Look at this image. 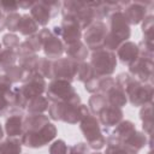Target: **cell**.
<instances>
[{
    "instance_id": "obj_1",
    "label": "cell",
    "mask_w": 154,
    "mask_h": 154,
    "mask_svg": "<svg viewBox=\"0 0 154 154\" xmlns=\"http://www.w3.org/2000/svg\"><path fill=\"white\" fill-rule=\"evenodd\" d=\"M57 128L49 123L47 116L42 113H30L23 118L22 144L30 148H40L54 140Z\"/></svg>"
},
{
    "instance_id": "obj_2",
    "label": "cell",
    "mask_w": 154,
    "mask_h": 154,
    "mask_svg": "<svg viewBox=\"0 0 154 154\" xmlns=\"http://www.w3.org/2000/svg\"><path fill=\"white\" fill-rule=\"evenodd\" d=\"M89 113V109L85 105L81 103V97L76 93L66 101L52 102L48 106L49 118L53 120H63L69 124H76Z\"/></svg>"
},
{
    "instance_id": "obj_3",
    "label": "cell",
    "mask_w": 154,
    "mask_h": 154,
    "mask_svg": "<svg viewBox=\"0 0 154 154\" xmlns=\"http://www.w3.org/2000/svg\"><path fill=\"white\" fill-rule=\"evenodd\" d=\"M116 84L119 85L125 95L129 99L132 106H144L147 103H152L153 99V87L152 84L141 83L129 73H119L114 79Z\"/></svg>"
},
{
    "instance_id": "obj_4",
    "label": "cell",
    "mask_w": 154,
    "mask_h": 154,
    "mask_svg": "<svg viewBox=\"0 0 154 154\" xmlns=\"http://www.w3.org/2000/svg\"><path fill=\"white\" fill-rule=\"evenodd\" d=\"M89 64L91 65L95 76L107 77L112 75L117 67V57L113 52L102 47L100 49L93 51Z\"/></svg>"
},
{
    "instance_id": "obj_5",
    "label": "cell",
    "mask_w": 154,
    "mask_h": 154,
    "mask_svg": "<svg viewBox=\"0 0 154 154\" xmlns=\"http://www.w3.org/2000/svg\"><path fill=\"white\" fill-rule=\"evenodd\" d=\"M81 131L83 132L87 144L93 149H101L106 144V140L101 132L99 120L95 116L88 113L81 119Z\"/></svg>"
},
{
    "instance_id": "obj_6",
    "label": "cell",
    "mask_w": 154,
    "mask_h": 154,
    "mask_svg": "<svg viewBox=\"0 0 154 154\" xmlns=\"http://www.w3.org/2000/svg\"><path fill=\"white\" fill-rule=\"evenodd\" d=\"M61 6L60 1H35L30 8V16L37 25H46Z\"/></svg>"
},
{
    "instance_id": "obj_7",
    "label": "cell",
    "mask_w": 154,
    "mask_h": 154,
    "mask_svg": "<svg viewBox=\"0 0 154 154\" xmlns=\"http://www.w3.org/2000/svg\"><path fill=\"white\" fill-rule=\"evenodd\" d=\"M107 35V26L102 20H94L84 32V41L87 48L93 51L100 49L103 47V41Z\"/></svg>"
},
{
    "instance_id": "obj_8",
    "label": "cell",
    "mask_w": 154,
    "mask_h": 154,
    "mask_svg": "<svg viewBox=\"0 0 154 154\" xmlns=\"http://www.w3.org/2000/svg\"><path fill=\"white\" fill-rule=\"evenodd\" d=\"M76 91L70 82L65 79H53L46 90L47 99L52 102H61L75 95Z\"/></svg>"
},
{
    "instance_id": "obj_9",
    "label": "cell",
    "mask_w": 154,
    "mask_h": 154,
    "mask_svg": "<svg viewBox=\"0 0 154 154\" xmlns=\"http://www.w3.org/2000/svg\"><path fill=\"white\" fill-rule=\"evenodd\" d=\"M37 35L45 54L48 58H60L64 52V45L61 40L48 29H42Z\"/></svg>"
},
{
    "instance_id": "obj_10",
    "label": "cell",
    "mask_w": 154,
    "mask_h": 154,
    "mask_svg": "<svg viewBox=\"0 0 154 154\" xmlns=\"http://www.w3.org/2000/svg\"><path fill=\"white\" fill-rule=\"evenodd\" d=\"M78 63L69 58H60L52 61V78L53 79H65L71 83L76 77Z\"/></svg>"
},
{
    "instance_id": "obj_11",
    "label": "cell",
    "mask_w": 154,
    "mask_h": 154,
    "mask_svg": "<svg viewBox=\"0 0 154 154\" xmlns=\"http://www.w3.org/2000/svg\"><path fill=\"white\" fill-rule=\"evenodd\" d=\"M129 71L134 76L135 79H137L141 83H149L152 84L153 78V59H147L143 57H140L129 65Z\"/></svg>"
},
{
    "instance_id": "obj_12",
    "label": "cell",
    "mask_w": 154,
    "mask_h": 154,
    "mask_svg": "<svg viewBox=\"0 0 154 154\" xmlns=\"http://www.w3.org/2000/svg\"><path fill=\"white\" fill-rule=\"evenodd\" d=\"M52 32L58 36L59 38H63L65 45H70L77 41H81V28L77 22L75 20H67L63 19V23L60 26H54Z\"/></svg>"
},
{
    "instance_id": "obj_13",
    "label": "cell",
    "mask_w": 154,
    "mask_h": 154,
    "mask_svg": "<svg viewBox=\"0 0 154 154\" xmlns=\"http://www.w3.org/2000/svg\"><path fill=\"white\" fill-rule=\"evenodd\" d=\"M46 81L40 73H34L31 77H29L26 81L23 82V85L19 87L20 93L29 102L31 99L42 95V93L46 90Z\"/></svg>"
},
{
    "instance_id": "obj_14",
    "label": "cell",
    "mask_w": 154,
    "mask_h": 154,
    "mask_svg": "<svg viewBox=\"0 0 154 154\" xmlns=\"http://www.w3.org/2000/svg\"><path fill=\"white\" fill-rule=\"evenodd\" d=\"M136 131L135 124L130 120H122L114 128V130L106 138L107 146H122V143Z\"/></svg>"
},
{
    "instance_id": "obj_15",
    "label": "cell",
    "mask_w": 154,
    "mask_h": 154,
    "mask_svg": "<svg viewBox=\"0 0 154 154\" xmlns=\"http://www.w3.org/2000/svg\"><path fill=\"white\" fill-rule=\"evenodd\" d=\"M109 32L118 37L122 42H125L130 37V25L122 11L114 12L109 16Z\"/></svg>"
},
{
    "instance_id": "obj_16",
    "label": "cell",
    "mask_w": 154,
    "mask_h": 154,
    "mask_svg": "<svg viewBox=\"0 0 154 154\" xmlns=\"http://www.w3.org/2000/svg\"><path fill=\"white\" fill-rule=\"evenodd\" d=\"M150 2H141V1H134V2H128L125 4V7L123 8L124 17L128 20L129 24H138L144 19L146 11H147V5Z\"/></svg>"
},
{
    "instance_id": "obj_17",
    "label": "cell",
    "mask_w": 154,
    "mask_h": 154,
    "mask_svg": "<svg viewBox=\"0 0 154 154\" xmlns=\"http://www.w3.org/2000/svg\"><path fill=\"white\" fill-rule=\"evenodd\" d=\"M99 122L105 126V131L107 132L109 128L116 126L118 123L122 122L123 119V111L119 107H114L107 103L106 107L101 109V112L97 114Z\"/></svg>"
},
{
    "instance_id": "obj_18",
    "label": "cell",
    "mask_w": 154,
    "mask_h": 154,
    "mask_svg": "<svg viewBox=\"0 0 154 154\" xmlns=\"http://www.w3.org/2000/svg\"><path fill=\"white\" fill-rule=\"evenodd\" d=\"M117 55L120 59V61L125 65H130L132 64L140 55L138 52V46L131 41H126L123 42L118 49H117Z\"/></svg>"
},
{
    "instance_id": "obj_19",
    "label": "cell",
    "mask_w": 154,
    "mask_h": 154,
    "mask_svg": "<svg viewBox=\"0 0 154 154\" xmlns=\"http://www.w3.org/2000/svg\"><path fill=\"white\" fill-rule=\"evenodd\" d=\"M147 142V137L143 132L140 131H135L134 134H131L123 143L122 147L124 148V150L128 154H138L140 149L144 147Z\"/></svg>"
},
{
    "instance_id": "obj_20",
    "label": "cell",
    "mask_w": 154,
    "mask_h": 154,
    "mask_svg": "<svg viewBox=\"0 0 154 154\" xmlns=\"http://www.w3.org/2000/svg\"><path fill=\"white\" fill-rule=\"evenodd\" d=\"M64 48H65L64 51L66 52L69 59H71L73 61L82 63L88 57V48L81 41H77V42H73L70 45H65Z\"/></svg>"
},
{
    "instance_id": "obj_21",
    "label": "cell",
    "mask_w": 154,
    "mask_h": 154,
    "mask_svg": "<svg viewBox=\"0 0 154 154\" xmlns=\"http://www.w3.org/2000/svg\"><path fill=\"white\" fill-rule=\"evenodd\" d=\"M103 96L106 97V101H107L108 105L114 106V107H119V108L123 107L126 103V101H128L124 90L119 85H117V84H114L113 87H111L103 94Z\"/></svg>"
},
{
    "instance_id": "obj_22",
    "label": "cell",
    "mask_w": 154,
    "mask_h": 154,
    "mask_svg": "<svg viewBox=\"0 0 154 154\" xmlns=\"http://www.w3.org/2000/svg\"><path fill=\"white\" fill-rule=\"evenodd\" d=\"M5 130L8 137L22 136L23 132V116L22 113H13L11 114L5 123Z\"/></svg>"
},
{
    "instance_id": "obj_23",
    "label": "cell",
    "mask_w": 154,
    "mask_h": 154,
    "mask_svg": "<svg viewBox=\"0 0 154 154\" xmlns=\"http://www.w3.org/2000/svg\"><path fill=\"white\" fill-rule=\"evenodd\" d=\"M37 29H38V25H37V23L34 20V18L30 14H23L20 17L18 31L22 35L31 36V35H34L37 31Z\"/></svg>"
},
{
    "instance_id": "obj_24",
    "label": "cell",
    "mask_w": 154,
    "mask_h": 154,
    "mask_svg": "<svg viewBox=\"0 0 154 154\" xmlns=\"http://www.w3.org/2000/svg\"><path fill=\"white\" fill-rule=\"evenodd\" d=\"M22 142L16 137H8L0 143V154H20Z\"/></svg>"
},
{
    "instance_id": "obj_25",
    "label": "cell",
    "mask_w": 154,
    "mask_h": 154,
    "mask_svg": "<svg viewBox=\"0 0 154 154\" xmlns=\"http://www.w3.org/2000/svg\"><path fill=\"white\" fill-rule=\"evenodd\" d=\"M17 53L14 49H4L0 52V71H6L14 65Z\"/></svg>"
},
{
    "instance_id": "obj_26",
    "label": "cell",
    "mask_w": 154,
    "mask_h": 154,
    "mask_svg": "<svg viewBox=\"0 0 154 154\" xmlns=\"http://www.w3.org/2000/svg\"><path fill=\"white\" fill-rule=\"evenodd\" d=\"M48 99L40 95V96H36L34 99H31L28 105H26V108L30 113H42L45 112L46 109H48Z\"/></svg>"
},
{
    "instance_id": "obj_27",
    "label": "cell",
    "mask_w": 154,
    "mask_h": 154,
    "mask_svg": "<svg viewBox=\"0 0 154 154\" xmlns=\"http://www.w3.org/2000/svg\"><path fill=\"white\" fill-rule=\"evenodd\" d=\"M88 106H89L90 112H91L93 114L97 116V114L101 112V109L107 106L106 97H105L102 94H94V95L89 99Z\"/></svg>"
},
{
    "instance_id": "obj_28",
    "label": "cell",
    "mask_w": 154,
    "mask_h": 154,
    "mask_svg": "<svg viewBox=\"0 0 154 154\" xmlns=\"http://www.w3.org/2000/svg\"><path fill=\"white\" fill-rule=\"evenodd\" d=\"M95 73L93 71V67L89 63H78V66H77V72H76V77L79 82H87L88 79H90L91 77H94Z\"/></svg>"
},
{
    "instance_id": "obj_29",
    "label": "cell",
    "mask_w": 154,
    "mask_h": 154,
    "mask_svg": "<svg viewBox=\"0 0 154 154\" xmlns=\"http://www.w3.org/2000/svg\"><path fill=\"white\" fill-rule=\"evenodd\" d=\"M142 123H143V129L144 131L150 135L152 134V103H147L142 107L141 112H140Z\"/></svg>"
},
{
    "instance_id": "obj_30",
    "label": "cell",
    "mask_w": 154,
    "mask_h": 154,
    "mask_svg": "<svg viewBox=\"0 0 154 154\" xmlns=\"http://www.w3.org/2000/svg\"><path fill=\"white\" fill-rule=\"evenodd\" d=\"M37 73H40L43 78H52V60L47 58H38L37 66H36Z\"/></svg>"
},
{
    "instance_id": "obj_31",
    "label": "cell",
    "mask_w": 154,
    "mask_h": 154,
    "mask_svg": "<svg viewBox=\"0 0 154 154\" xmlns=\"http://www.w3.org/2000/svg\"><path fill=\"white\" fill-rule=\"evenodd\" d=\"M5 76L12 82V83H17V82H22L24 78V71L20 66H16L13 65L12 67H10L8 70L5 71Z\"/></svg>"
},
{
    "instance_id": "obj_32",
    "label": "cell",
    "mask_w": 154,
    "mask_h": 154,
    "mask_svg": "<svg viewBox=\"0 0 154 154\" xmlns=\"http://www.w3.org/2000/svg\"><path fill=\"white\" fill-rule=\"evenodd\" d=\"M142 31L144 35L143 41L153 43V16H148L144 19V22L142 24Z\"/></svg>"
},
{
    "instance_id": "obj_33",
    "label": "cell",
    "mask_w": 154,
    "mask_h": 154,
    "mask_svg": "<svg viewBox=\"0 0 154 154\" xmlns=\"http://www.w3.org/2000/svg\"><path fill=\"white\" fill-rule=\"evenodd\" d=\"M20 14L17 12H12L8 13L6 16V28L10 31H18V26H19V22H20Z\"/></svg>"
},
{
    "instance_id": "obj_34",
    "label": "cell",
    "mask_w": 154,
    "mask_h": 154,
    "mask_svg": "<svg viewBox=\"0 0 154 154\" xmlns=\"http://www.w3.org/2000/svg\"><path fill=\"white\" fill-rule=\"evenodd\" d=\"M2 45L7 47V49H14L19 46V38L14 34H6L2 37Z\"/></svg>"
},
{
    "instance_id": "obj_35",
    "label": "cell",
    "mask_w": 154,
    "mask_h": 154,
    "mask_svg": "<svg viewBox=\"0 0 154 154\" xmlns=\"http://www.w3.org/2000/svg\"><path fill=\"white\" fill-rule=\"evenodd\" d=\"M67 146L63 140L54 141L49 147V154H66Z\"/></svg>"
},
{
    "instance_id": "obj_36",
    "label": "cell",
    "mask_w": 154,
    "mask_h": 154,
    "mask_svg": "<svg viewBox=\"0 0 154 154\" xmlns=\"http://www.w3.org/2000/svg\"><path fill=\"white\" fill-rule=\"evenodd\" d=\"M12 90V89H11ZM10 93L8 91L7 94L2 95L0 94V117L6 114L7 112H10V102H8V96H10Z\"/></svg>"
},
{
    "instance_id": "obj_37",
    "label": "cell",
    "mask_w": 154,
    "mask_h": 154,
    "mask_svg": "<svg viewBox=\"0 0 154 154\" xmlns=\"http://www.w3.org/2000/svg\"><path fill=\"white\" fill-rule=\"evenodd\" d=\"M18 8V2L16 1H0V10L5 13H12L16 12Z\"/></svg>"
},
{
    "instance_id": "obj_38",
    "label": "cell",
    "mask_w": 154,
    "mask_h": 154,
    "mask_svg": "<svg viewBox=\"0 0 154 154\" xmlns=\"http://www.w3.org/2000/svg\"><path fill=\"white\" fill-rule=\"evenodd\" d=\"M87 152H88V147L83 142L75 143L69 148V154H87Z\"/></svg>"
},
{
    "instance_id": "obj_39",
    "label": "cell",
    "mask_w": 154,
    "mask_h": 154,
    "mask_svg": "<svg viewBox=\"0 0 154 154\" xmlns=\"http://www.w3.org/2000/svg\"><path fill=\"white\" fill-rule=\"evenodd\" d=\"M105 154H128L122 146H107Z\"/></svg>"
},
{
    "instance_id": "obj_40",
    "label": "cell",
    "mask_w": 154,
    "mask_h": 154,
    "mask_svg": "<svg viewBox=\"0 0 154 154\" xmlns=\"http://www.w3.org/2000/svg\"><path fill=\"white\" fill-rule=\"evenodd\" d=\"M5 28H6V16L0 10V31H2Z\"/></svg>"
},
{
    "instance_id": "obj_41",
    "label": "cell",
    "mask_w": 154,
    "mask_h": 154,
    "mask_svg": "<svg viewBox=\"0 0 154 154\" xmlns=\"http://www.w3.org/2000/svg\"><path fill=\"white\" fill-rule=\"evenodd\" d=\"M34 5L32 1H23V2H18V7H23V8H31V6Z\"/></svg>"
},
{
    "instance_id": "obj_42",
    "label": "cell",
    "mask_w": 154,
    "mask_h": 154,
    "mask_svg": "<svg viewBox=\"0 0 154 154\" xmlns=\"http://www.w3.org/2000/svg\"><path fill=\"white\" fill-rule=\"evenodd\" d=\"M2 136H4V132H2V128H1V125H0V140L2 138Z\"/></svg>"
},
{
    "instance_id": "obj_43",
    "label": "cell",
    "mask_w": 154,
    "mask_h": 154,
    "mask_svg": "<svg viewBox=\"0 0 154 154\" xmlns=\"http://www.w3.org/2000/svg\"><path fill=\"white\" fill-rule=\"evenodd\" d=\"M91 154H101V153H99V152H95V153H91Z\"/></svg>"
},
{
    "instance_id": "obj_44",
    "label": "cell",
    "mask_w": 154,
    "mask_h": 154,
    "mask_svg": "<svg viewBox=\"0 0 154 154\" xmlns=\"http://www.w3.org/2000/svg\"><path fill=\"white\" fill-rule=\"evenodd\" d=\"M147 154H152V152H148V153H147Z\"/></svg>"
},
{
    "instance_id": "obj_45",
    "label": "cell",
    "mask_w": 154,
    "mask_h": 154,
    "mask_svg": "<svg viewBox=\"0 0 154 154\" xmlns=\"http://www.w3.org/2000/svg\"><path fill=\"white\" fill-rule=\"evenodd\" d=\"M0 52H1V43H0Z\"/></svg>"
}]
</instances>
